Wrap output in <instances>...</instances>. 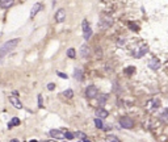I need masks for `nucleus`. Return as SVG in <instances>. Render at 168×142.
<instances>
[{"label":"nucleus","mask_w":168,"mask_h":142,"mask_svg":"<svg viewBox=\"0 0 168 142\" xmlns=\"http://www.w3.org/2000/svg\"><path fill=\"white\" fill-rule=\"evenodd\" d=\"M20 44V38H13V39H9V41L4 42L2 46H0V55H5V54H9L11 51L15 50V48Z\"/></svg>","instance_id":"nucleus-1"},{"label":"nucleus","mask_w":168,"mask_h":142,"mask_svg":"<svg viewBox=\"0 0 168 142\" xmlns=\"http://www.w3.org/2000/svg\"><path fill=\"white\" fill-rule=\"evenodd\" d=\"M81 28H83V37H84V39L86 41H88V39L92 37V28H91V25H89V23L87 21L86 18L83 20V23H81Z\"/></svg>","instance_id":"nucleus-2"},{"label":"nucleus","mask_w":168,"mask_h":142,"mask_svg":"<svg viewBox=\"0 0 168 142\" xmlns=\"http://www.w3.org/2000/svg\"><path fill=\"white\" fill-rule=\"evenodd\" d=\"M134 125V121L131 120V117L129 116H122L120 118V126L123 128V129H131Z\"/></svg>","instance_id":"nucleus-3"},{"label":"nucleus","mask_w":168,"mask_h":142,"mask_svg":"<svg viewBox=\"0 0 168 142\" xmlns=\"http://www.w3.org/2000/svg\"><path fill=\"white\" fill-rule=\"evenodd\" d=\"M97 95H99V90H97L96 86L91 84V86H88V87L86 88V96H87L88 99H93V97H96Z\"/></svg>","instance_id":"nucleus-4"},{"label":"nucleus","mask_w":168,"mask_h":142,"mask_svg":"<svg viewBox=\"0 0 168 142\" xmlns=\"http://www.w3.org/2000/svg\"><path fill=\"white\" fill-rule=\"evenodd\" d=\"M147 53H149V46L143 45V46L138 48L137 50H134V51H133V55H134L135 58H142V57H144Z\"/></svg>","instance_id":"nucleus-5"},{"label":"nucleus","mask_w":168,"mask_h":142,"mask_svg":"<svg viewBox=\"0 0 168 142\" xmlns=\"http://www.w3.org/2000/svg\"><path fill=\"white\" fill-rule=\"evenodd\" d=\"M149 67H150L152 71H156V70H159V69L162 67V62H160L158 58H151V59L149 60Z\"/></svg>","instance_id":"nucleus-6"},{"label":"nucleus","mask_w":168,"mask_h":142,"mask_svg":"<svg viewBox=\"0 0 168 142\" xmlns=\"http://www.w3.org/2000/svg\"><path fill=\"white\" fill-rule=\"evenodd\" d=\"M65 20H66V11L63 8H60V9H58L55 12V21L57 23H63Z\"/></svg>","instance_id":"nucleus-7"},{"label":"nucleus","mask_w":168,"mask_h":142,"mask_svg":"<svg viewBox=\"0 0 168 142\" xmlns=\"http://www.w3.org/2000/svg\"><path fill=\"white\" fill-rule=\"evenodd\" d=\"M80 55L83 57V58H88L89 55H91V48L88 46V45H81L80 46Z\"/></svg>","instance_id":"nucleus-8"},{"label":"nucleus","mask_w":168,"mask_h":142,"mask_svg":"<svg viewBox=\"0 0 168 142\" xmlns=\"http://www.w3.org/2000/svg\"><path fill=\"white\" fill-rule=\"evenodd\" d=\"M112 24H113V20H112V18H102L101 21H99V26H100L101 29H107V28H109Z\"/></svg>","instance_id":"nucleus-9"},{"label":"nucleus","mask_w":168,"mask_h":142,"mask_svg":"<svg viewBox=\"0 0 168 142\" xmlns=\"http://www.w3.org/2000/svg\"><path fill=\"white\" fill-rule=\"evenodd\" d=\"M9 101H11V103H12V105L15 107V108H17V109H21V108H23V104H21V101L18 100V97L17 96H11L9 97Z\"/></svg>","instance_id":"nucleus-10"},{"label":"nucleus","mask_w":168,"mask_h":142,"mask_svg":"<svg viewBox=\"0 0 168 142\" xmlns=\"http://www.w3.org/2000/svg\"><path fill=\"white\" fill-rule=\"evenodd\" d=\"M15 4V0H0V8L2 9H8Z\"/></svg>","instance_id":"nucleus-11"},{"label":"nucleus","mask_w":168,"mask_h":142,"mask_svg":"<svg viewBox=\"0 0 168 142\" xmlns=\"http://www.w3.org/2000/svg\"><path fill=\"white\" fill-rule=\"evenodd\" d=\"M42 7H44V5H42L41 3H36L34 5H33V8H32V11H30V18H33L39 11H42Z\"/></svg>","instance_id":"nucleus-12"},{"label":"nucleus","mask_w":168,"mask_h":142,"mask_svg":"<svg viewBox=\"0 0 168 142\" xmlns=\"http://www.w3.org/2000/svg\"><path fill=\"white\" fill-rule=\"evenodd\" d=\"M108 114H109L108 111H107V109H104L102 107H100V108L96 111V117H99V118H101V120H102V118H107Z\"/></svg>","instance_id":"nucleus-13"},{"label":"nucleus","mask_w":168,"mask_h":142,"mask_svg":"<svg viewBox=\"0 0 168 142\" xmlns=\"http://www.w3.org/2000/svg\"><path fill=\"white\" fill-rule=\"evenodd\" d=\"M49 134H50L53 138H58V139H62V138H63V133H62V130H59V129H51V130L49 132Z\"/></svg>","instance_id":"nucleus-14"},{"label":"nucleus","mask_w":168,"mask_h":142,"mask_svg":"<svg viewBox=\"0 0 168 142\" xmlns=\"http://www.w3.org/2000/svg\"><path fill=\"white\" fill-rule=\"evenodd\" d=\"M108 99H109L108 93H100V95H97V100H99V104L100 105H104L108 101Z\"/></svg>","instance_id":"nucleus-15"},{"label":"nucleus","mask_w":168,"mask_h":142,"mask_svg":"<svg viewBox=\"0 0 168 142\" xmlns=\"http://www.w3.org/2000/svg\"><path fill=\"white\" fill-rule=\"evenodd\" d=\"M74 78L78 80V82H83V79H84V76H83V71L80 70V69H75L74 70Z\"/></svg>","instance_id":"nucleus-16"},{"label":"nucleus","mask_w":168,"mask_h":142,"mask_svg":"<svg viewBox=\"0 0 168 142\" xmlns=\"http://www.w3.org/2000/svg\"><path fill=\"white\" fill-rule=\"evenodd\" d=\"M17 125H20V118H18V117H13V118L9 121L8 128L11 129V128H13V126H17Z\"/></svg>","instance_id":"nucleus-17"},{"label":"nucleus","mask_w":168,"mask_h":142,"mask_svg":"<svg viewBox=\"0 0 168 142\" xmlns=\"http://www.w3.org/2000/svg\"><path fill=\"white\" fill-rule=\"evenodd\" d=\"M105 142H121V141H120L118 137L109 134V136H107V138H105Z\"/></svg>","instance_id":"nucleus-18"},{"label":"nucleus","mask_w":168,"mask_h":142,"mask_svg":"<svg viewBox=\"0 0 168 142\" xmlns=\"http://www.w3.org/2000/svg\"><path fill=\"white\" fill-rule=\"evenodd\" d=\"M95 125H96L97 129H102V128H104V123H102V120L99 118V117H96V118H95Z\"/></svg>","instance_id":"nucleus-19"},{"label":"nucleus","mask_w":168,"mask_h":142,"mask_svg":"<svg viewBox=\"0 0 168 142\" xmlns=\"http://www.w3.org/2000/svg\"><path fill=\"white\" fill-rule=\"evenodd\" d=\"M67 57H68V58H72V59H74V58L76 57V51H75V49L70 48V49L67 50Z\"/></svg>","instance_id":"nucleus-20"},{"label":"nucleus","mask_w":168,"mask_h":142,"mask_svg":"<svg viewBox=\"0 0 168 142\" xmlns=\"http://www.w3.org/2000/svg\"><path fill=\"white\" fill-rule=\"evenodd\" d=\"M63 137H65L66 139H68V141H71L72 138H75V134L72 132H66L65 134H63Z\"/></svg>","instance_id":"nucleus-21"},{"label":"nucleus","mask_w":168,"mask_h":142,"mask_svg":"<svg viewBox=\"0 0 168 142\" xmlns=\"http://www.w3.org/2000/svg\"><path fill=\"white\" fill-rule=\"evenodd\" d=\"M74 134H75V137H78L79 139L88 138V137H87V134H86V133H83V132H76V133H74Z\"/></svg>","instance_id":"nucleus-22"},{"label":"nucleus","mask_w":168,"mask_h":142,"mask_svg":"<svg viewBox=\"0 0 168 142\" xmlns=\"http://www.w3.org/2000/svg\"><path fill=\"white\" fill-rule=\"evenodd\" d=\"M151 103H154V104L151 105V109H152V111H155V109H156V108L160 105V101H159L158 99H154V100L151 101Z\"/></svg>","instance_id":"nucleus-23"},{"label":"nucleus","mask_w":168,"mask_h":142,"mask_svg":"<svg viewBox=\"0 0 168 142\" xmlns=\"http://www.w3.org/2000/svg\"><path fill=\"white\" fill-rule=\"evenodd\" d=\"M63 95H65L66 97H68V99H71V97L74 96V91H72L71 88H68V90H66L65 92H63Z\"/></svg>","instance_id":"nucleus-24"},{"label":"nucleus","mask_w":168,"mask_h":142,"mask_svg":"<svg viewBox=\"0 0 168 142\" xmlns=\"http://www.w3.org/2000/svg\"><path fill=\"white\" fill-rule=\"evenodd\" d=\"M160 120H163V121H168V109H165V111L160 114Z\"/></svg>","instance_id":"nucleus-25"},{"label":"nucleus","mask_w":168,"mask_h":142,"mask_svg":"<svg viewBox=\"0 0 168 142\" xmlns=\"http://www.w3.org/2000/svg\"><path fill=\"white\" fill-rule=\"evenodd\" d=\"M38 107L44 108V100H42V95H38Z\"/></svg>","instance_id":"nucleus-26"},{"label":"nucleus","mask_w":168,"mask_h":142,"mask_svg":"<svg viewBox=\"0 0 168 142\" xmlns=\"http://www.w3.org/2000/svg\"><path fill=\"white\" fill-rule=\"evenodd\" d=\"M125 71H126V74H128V75H130V74H133V72L135 71V67H134V66H131V67H128V69H126Z\"/></svg>","instance_id":"nucleus-27"},{"label":"nucleus","mask_w":168,"mask_h":142,"mask_svg":"<svg viewBox=\"0 0 168 142\" xmlns=\"http://www.w3.org/2000/svg\"><path fill=\"white\" fill-rule=\"evenodd\" d=\"M129 25H130V28H133L134 32H138V30H139V26H138L137 24H134V23H129Z\"/></svg>","instance_id":"nucleus-28"},{"label":"nucleus","mask_w":168,"mask_h":142,"mask_svg":"<svg viewBox=\"0 0 168 142\" xmlns=\"http://www.w3.org/2000/svg\"><path fill=\"white\" fill-rule=\"evenodd\" d=\"M57 75H58L59 78H62V79H67V78H68L65 72H60V71H57Z\"/></svg>","instance_id":"nucleus-29"},{"label":"nucleus","mask_w":168,"mask_h":142,"mask_svg":"<svg viewBox=\"0 0 168 142\" xmlns=\"http://www.w3.org/2000/svg\"><path fill=\"white\" fill-rule=\"evenodd\" d=\"M54 88H55V84H54V83H50V84H47V90H49V91H53Z\"/></svg>","instance_id":"nucleus-30"},{"label":"nucleus","mask_w":168,"mask_h":142,"mask_svg":"<svg viewBox=\"0 0 168 142\" xmlns=\"http://www.w3.org/2000/svg\"><path fill=\"white\" fill-rule=\"evenodd\" d=\"M78 142H91V141H89L88 138H84V139H79Z\"/></svg>","instance_id":"nucleus-31"},{"label":"nucleus","mask_w":168,"mask_h":142,"mask_svg":"<svg viewBox=\"0 0 168 142\" xmlns=\"http://www.w3.org/2000/svg\"><path fill=\"white\" fill-rule=\"evenodd\" d=\"M123 44H125V39H122V41H118V42H117V45H123Z\"/></svg>","instance_id":"nucleus-32"},{"label":"nucleus","mask_w":168,"mask_h":142,"mask_svg":"<svg viewBox=\"0 0 168 142\" xmlns=\"http://www.w3.org/2000/svg\"><path fill=\"white\" fill-rule=\"evenodd\" d=\"M13 96H17V97H18V92H17V91H13Z\"/></svg>","instance_id":"nucleus-33"},{"label":"nucleus","mask_w":168,"mask_h":142,"mask_svg":"<svg viewBox=\"0 0 168 142\" xmlns=\"http://www.w3.org/2000/svg\"><path fill=\"white\" fill-rule=\"evenodd\" d=\"M11 142H20L17 138H13V139H11Z\"/></svg>","instance_id":"nucleus-34"},{"label":"nucleus","mask_w":168,"mask_h":142,"mask_svg":"<svg viewBox=\"0 0 168 142\" xmlns=\"http://www.w3.org/2000/svg\"><path fill=\"white\" fill-rule=\"evenodd\" d=\"M46 142H57L55 139H49V141H46Z\"/></svg>","instance_id":"nucleus-35"},{"label":"nucleus","mask_w":168,"mask_h":142,"mask_svg":"<svg viewBox=\"0 0 168 142\" xmlns=\"http://www.w3.org/2000/svg\"><path fill=\"white\" fill-rule=\"evenodd\" d=\"M29 142H38V141H37V139H30Z\"/></svg>","instance_id":"nucleus-36"},{"label":"nucleus","mask_w":168,"mask_h":142,"mask_svg":"<svg viewBox=\"0 0 168 142\" xmlns=\"http://www.w3.org/2000/svg\"><path fill=\"white\" fill-rule=\"evenodd\" d=\"M2 58H3V55H0V59H2Z\"/></svg>","instance_id":"nucleus-37"},{"label":"nucleus","mask_w":168,"mask_h":142,"mask_svg":"<svg viewBox=\"0 0 168 142\" xmlns=\"http://www.w3.org/2000/svg\"><path fill=\"white\" fill-rule=\"evenodd\" d=\"M66 142H70V141H66Z\"/></svg>","instance_id":"nucleus-38"}]
</instances>
